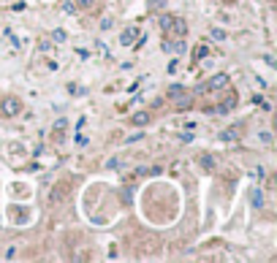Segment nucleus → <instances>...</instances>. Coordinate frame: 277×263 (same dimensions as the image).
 Returning a JSON list of instances; mask_svg holds the SVG:
<instances>
[{"label":"nucleus","instance_id":"2","mask_svg":"<svg viewBox=\"0 0 277 263\" xmlns=\"http://www.w3.org/2000/svg\"><path fill=\"white\" fill-rule=\"evenodd\" d=\"M228 82H231V76L228 73H215L212 79L204 84V87H199V92H209V90H223V87H228Z\"/></svg>","mask_w":277,"mask_h":263},{"label":"nucleus","instance_id":"5","mask_svg":"<svg viewBox=\"0 0 277 263\" xmlns=\"http://www.w3.org/2000/svg\"><path fill=\"white\" fill-rule=\"evenodd\" d=\"M136 38H139V30H136V28H128L123 36H120V44H123V46H131Z\"/></svg>","mask_w":277,"mask_h":263},{"label":"nucleus","instance_id":"13","mask_svg":"<svg viewBox=\"0 0 277 263\" xmlns=\"http://www.w3.org/2000/svg\"><path fill=\"white\" fill-rule=\"evenodd\" d=\"M63 11H65V14H76V3H71V0H65V3H63Z\"/></svg>","mask_w":277,"mask_h":263},{"label":"nucleus","instance_id":"7","mask_svg":"<svg viewBox=\"0 0 277 263\" xmlns=\"http://www.w3.org/2000/svg\"><path fill=\"white\" fill-rule=\"evenodd\" d=\"M199 163H201V168H204V171H212V168H215V158H212V155H201Z\"/></svg>","mask_w":277,"mask_h":263},{"label":"nucleus","instance_id":"20","mask_svg":"<svg viewBox=\"0 0 277 263\" xmlns=\"http://www.w3.org/2000/svg\"><path fill=\"white\" fill-rule=\"evenodd\" d=\"M87 141H90V139H87V136H82V133L76 136V144H79V147H87Z\"/></svg>","mask_w":277,"mask_h":263},{"label":"nucleus","instance_id":"12","mask_svg":"<svg viewBox=\"0 0 277 263\" xmlns=\"http://www.w3.org/2000/svg\"><path fill=\"white\" fill-rule=\"evenodd\" d=\"M253 206H255V209L263 206V193H261V190H253Z\"/></svg>","mask_w":277,"mask_h":263},{"label":"nucleus","instance_id":"21","mask_svg":"<svg viewBox=\"0 0 277 263\" xmlns=\"http://www.w3.org/2000/svg\"><path fill=\"white\" fill-rule=\"evenodd\" d=\"M117 166H120V160H117V158H112L109 163H106V168H117Z\"/></svg>","mask_w":277,"mask_h":263},{"label":"nucleus","instance_id":"17","mask_svg":"<svg viewBox=\"0 0 277 263\" xmlns=\"http://www.w3.org/2000/svg\"><path fill=\"white\" fill-rule=\"evenodd\" d=\"M112 25H114V19H112V17H106V19H104V22H101V30H109V28H112Z\"/></svg>","mask_w":277,"mask_h":263},{"label":"nucleus","instance_id":"6","mask_svg":"<svg viewBox=\"0 0 277 263\" xmlns=\"http://www.w3.org/2000/svg\"><path fill=\"white\" fill-rule=\"evenodd\" d=\"M171 22H174L171 14H163V17L158 19V25H160V30H163V33H171Z\"/></svg>","mask_w":277,"mask_h":263},{"label":"nucleus","instance_id":"9","mask_svg":"<svg viewBox=\"0 0 277 263\" xmlns=\"http://www.w3.org/2000/svg\"><path fill=\"white\" fill-rule=\"evenodd\" d=\"M236 139H239V133H236L234 127H228V130L220 133V141H236Z\"/></svg>","mask_w":277,"mask_h":263},{"label":"nucleus","instance_id":"16","mask_svg":"<svg viewBox=\"0 0 277 263\" xmlns=\"http://www.w3.org/2000/svg\"><path fill=\"white\" fill-rule=\"evenodd\" d=\"M258 139L263 141V144H272V133H269V130H261V133H258Z\"/></svg>","mask_w":277,"mask_h":263},{"label":"nucleus","instance_id":"3","mask_svg":"<svg viewBox=\"0 0 277 263\" xmlns=\"http://www.w3.org/2000/svg\"><path fill=\"white\" fill-rule=\"evenodd\" d=\"M171 33L182 38V36L188 33V22H185V19H179V17H174V22H171Z\"/></svg>","mask_w":277,"mask_h":263},{"label":"nucleus","instance_id":"14","mask_svg":"<svg viewBox=\"0 0 277 263\" xmlns=\"http://www.w3.org/2000/svg\"><path fill=\"white\" fill-rule=\"evenodd\" d=\"M76 6L82 11H87V9H93V6H96V0H76Z\"/></svg>","mask_w":277,"mask_h":263},{"label":"nucleus","instance_id":"10","mask_svg":"<svg viewBox=\"0 0 277 263\" xmlns=\"http://www.w3.org/2000/svg\"><path fill=\"white\" fill-rule=\"evenodd\" d=\"M65 38H68V33H65V30H52V41H55V44H63L65 41Z\"/></svg>","mask_w":277,"mask_h":263},{"label":"nucleus","instance_id":"1","mask_svg":"<svg viewBox=\"0 0 277 263\" xmlns=\"http://www.w3.org/2000/svg\"><path fill=\"white\" fill-rule=\"evenodd\" d=\"M22 111V100L19 98H3L0 100V114H3V117H17V114Z\"/></svg>","mask_w":277,"mask_h":263},{"label":"nucleus","instance_id":"4","mask_svg":"<svg viewBox=\"0 0 277 263\" xmlns=\"http://www.w3.org/2000/svg\"><path fill=\"white\" fill-rule=\"evenodd\" d=\"M131 125H136V127H147V125H150V114H147V111H136V114L131 117Z\"/></svg>","mask_w":277,"mask_h":263},{"label":"nucleus","instance_id":"15","mask_svg":"<svg viewBox=\"0 0 277 263\" xmlns=\"http://www.w3.org/2000/svg\"><path fill=\"white\" fill-rule=\"evenodd\" d=\"M185 92V87H179V84H171L168 87V95H182Z\"/></svg>","mask_w":277,"mask_h":263},{"label":"nucleus","instance_id":"18","mask_svg":"<svg viewBox=\"0 0 277 263\" xmlns=\"http://www.w3.org/2000/svg\"><path fill=\"white\" fill-rule=\"evenodd\" d=\"M207 57V46H199V49H196V60H204Z\"/></svg>","mask_w":277,"mask_h":263},{"label":"nucleus","instance_id":"11","mask_svg":"<svg viewBox=\"0 0 277 263\" xmlns=\"http://www.w3.org/2000/svg\"><path fill=\"white\" fill-rule=\"evenodd\" d=\"M209 36H212L215 38V41H226V30H223V28H212V33H209Z\"/></svg>","mask_w":277,"mask_h":263},{"label":"nucleus","instance_id":"19","mask_svg":"<svg viewBox=\"0 0 277 263\" xmlns=\"http://www.w3.org/2000/svg\"><path fill=\"white\" fill-rule=\"evenodd\" d=\"M52 44H55V41H41V44H38V49H41V52H49Z\"/></svg>","mask_w":277,"mask_h":263},{"label":"nucleus","instance_id":"8","mask_svg":"<svg viewBox=\"0 0 277 263\" xmlns=\"http://www.w3.org/2000/svg\"><path fill=\"white\" fill-rule=\"evenodd\" d=\"M168 0H147V11H158V9H166Z\"/></svg>","mask_w":277,"mask_h":263}]
</instances>
